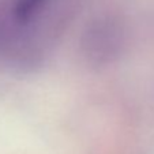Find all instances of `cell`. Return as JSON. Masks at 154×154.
Instances as JSON below:
<instances>
[{
    "label": "cell",
    "mask_w": 154,
    "mask_h": 154,
    "mask_svg": "<svg viewBox=\"0 0 154 154\" xmlns=\"http://www.w3.org/2000/svg\"><path fill=\"white\" fill-rule=\"evenodd\" d=\"M116 29L109 26L94 27L90 32V37L87 40L89 52L94 56H106L113 53L116 47Z\"/></svg>",
    "instance_id": "6da1fadb"
},
{
    "label": "cell",
    "mask_w": 154,
    "mask_h": 154,
    "mask_svg": "<svg viewBox=\"0 0 154 154\" xmlns=\"http://www.w3.org/2000/svg\"><path fill=\"white\" fill-rule=\"evenodd\" d=\"M47 3V0H15L14 15L19 22H29Z\"/></svg>",
    "instance_id": "7a4b0ae2"
}]
</instances>
